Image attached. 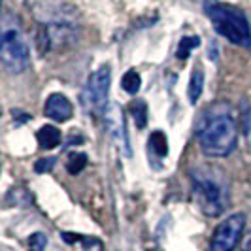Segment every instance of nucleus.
<instances>
[{"label": "nucleus", "mask_w": 251, "mask_h": 251, "mask_svg": "<svg viewBox=\"0 0 251 251\" xmlns=\"http://www.w3.org/2000/svg\"><path fill=\"white\" fill-rule=\"evenodd\" d=\"M191 185L193 199L204 215L217 217L228 208V179L221 170L214 166H199L191 172Z\"/></svg>", "instance_id": "nucleus-1"}, {"label": "nucleus", "mask_w": 251, "mask_h": 251, "mask_svg": "<svg viewBox=\"0 0 251 251\" xmlns=\"http://www.w3.org/2000/svg\"><path fill=\"white\" fill-rule=\"evenodd\" d=\"M238 142V126L228 113L212 115L199 130L201 150L210 157H226L230 155Z\"/></svg>", "instance_id": "nucleus-2"}, {"label": "nucleus", "mask_w": 251, "mask_h": 251, "mask_svg": "<svg viewBox=\"0 0 251 251\" xmlns=\"http://www.w3.org/2000/svg\"><path fill=\"white\" fill-rule=\"evenodd\" d=\"M204 10L214 28L221 36L236 46L251 48V26L244 12H240L234 6H226L219 2H206Z\"/></svg>", "instance_id": "nucleus-3"}, {"label": "nucleus", "mask_w": 251, "mask_h": 251, "mask_svg": "<svg viewBox=\"0 0 251 251\" xmlns=\"http://www.w3.org/2000/svg\"><path fill=\"white\" fill-rule=\"evenodd\" d=\"M0 59L8 72L21 74L28 68L30 63V51L25 36L19 25L10 19V15H4L2 19V34H0Z\"/></svg>", "instance_id": "nucleus-4"}, {"label": "nucleus", "mask_w": 251, "mask_h": 251, "mask_svg": "<svg viewBox=\"0 0 251 251\" xmlns=\"http://www.w3.org/2000/svg\"><path fill=\"white\" fill-rule=\"evenodd\" d=\"M110 81L112 72L108 64H102L97 72L89 77L87 87H85V106L93 115L102 117L108 112V95H110Z\"/></svg>", "instance_id": "nucleus-5"}, {"label": "nucleus", "mask_w": 251, "mask_h": 251, "mask_svg": "<svg viewBox=\"0 0 251 251\" xmlns=\"http://www.w3.org/2000/svg\"><path fill=\"white\" fill-rule=\"evenodd\" d=\"M244 228H246V215H228L225 221L217 225L206 251H234L244 236Z\"/></svg>", "instance_id": "nucleus-6"}, {"label": "nucleus", "mask_w": 251, "mask_h": 251, "mask_svg": "<svg viewBox=\"0 0 251 251\" xmlns=\"http://www.w3.org/2000/svg\"><path fill=\"white\" fill-rule=\"evenodd\" d=\"M104 117H106L108 132L112 134V140L115 142V146L119 148V151H123V155L130 157V144H128V136H126V123L123 110L117 104H112Z\"/></svg>", "instance_id": "nucleus-7"}, {"label": "nucleus", "mask_w": 251, "mask_h": 251, "mask_svg": "<svg viewBox=\"0 0 251 251\" xmlns=\"http://www.w3.org/2000/svg\"><path fill=\"white\" fill-rule=\"evenodd\" d=\"M72 104L70 100L61 95V93H53L48 97V100L44 104V113H46V117H50L53 121H59V123H64V121H68L70 117H72Z\"/></svg>", "instance_id": "nucleus-8"}, {"label": "nucleus", "mask_w": 251, "mask_h": 251, "mask_svg": "<svg viewBox=\"0 0 251 251\" xmlns=\"http://www.w3.org/2000/svg\"><path fill=\"white\" fill-rule=\"evenodd\" d=\"M36 138L42 150H53V148H57L61 144L63 136H61V130L59 128H55L53 125H46L38 130Z\"/></svg>", "instance_id": "nucleus-9"}, {"label": "nucleus", "mask_w": 251, "mask_h": 251, "mask_svg": "<svg viewBox=\"0 0 251 251\" xmlns=\"http://www.w3.org/2000/svg\"><path fill=\"white\" fill-rule=\"evenodd\" d=\"M202 87H204V72H202L201 66H195L193 68V74L189 79V102L191 104H197L202 95Z\"/></svg>", "instance_id": "nucleus-10"}, {"label": "nucleus", "mask_w": 251, "mask_h": 251, "mask_svg": "<svg viewBox=\"0 0 251 251\" xmlns=\"http://www.w3.org/2000/svg\"><path fill=\"white\" fill-rule=\"evenodd\" d=\"M148 148H150L151 153H155L161 159L168 155V142H166V136H164L161 130H155L151 134L150 140H148Z\"/></svg>", "instance_id": "nucleus-11"}, {"label": "nucleus", "mask_w": 251, "mask_h": 251, "mask_svg": "<svg viewBox=\"0 0 251 251\" xmlns=\"http://www.w3.org/2000/svg\"><path fill=\"white\" fill-rule=\"evenodd\" d=\"M121 87L125 89L128 95H136L138 93V89L142 87V77L136 70H128L125 75H123V79H121Z\"/></svg>", "instance_id": "nucleus-12"}, {"label": "nucleus", "mask_w": 251, "mask_h": 251, "mask_svg": "<svg viewBox=\"0 0 251 251\" xmlns=\"http://www.w3.org/2000/svg\"><path fill=\"white\" fill-rule=\"evenodd\" d=\"M130 113H132L136 125H138L140 128H144L146 123H148V104L144 100H134L130 104Z\"/></svg>", "instance_id": "nucleus-13"}, {"label": "nucleus", "mask_w": 251, "mask_h": 251, "mask_svg": "<svg viewBox=\"0 0 251 251\" xmlns=\"http://www.w3.org/2000/svg\"><path fill=\"white\" fill-rule=\"evenodd\" d=\"M199 44H201V40H199L197 36L181 38L179 48H177V59H179V61H185V59L189 57V53L195 50V48H199Z\"/></svg>", "instance_id": "nucleus-14"}, {"label": "nucleus", "mask_w": 251, "mask_h": 251, "mask_svg": "<svg viewBox=\"0 0 251 251\" xmlns=\"http://www.w3.org/2000/svg\"><path fill=\"white\" fill-rule=\"evenodd\" d=\"M85 164H87V155H85V153H72V155L68 157L66 168H68L70 174H79V172L85 168Z\"/></svg>", "instance_id": "nucleus-15"}, {"label": "nucleus", "mask_w": 251, "mask_h": 251, "mask_svg": "<svg viewBox=\"0 0 251 251\" xmlns=\"http://www.w3.org/2000/svg\"><path fill=\"white\" fill-rule=\"evenodd\" d=\"M46 246H48V238L42 232H36L28 238V251H46Z\"/></svg>", "instance_id": "nucleus-16"}, {"label": "nucleus", "mask_w": 251, "mask_h": 251, "mask_svg": "<svg viewBox=\"0 0 251 251\" xmlns=\"http://www.w3.org/2000/svg\"><path fill=\"white\" fill-rule=\"evenodd\" d=\"M55 163H57V161H55L53 157H48V159H40V161L36 163V166H34V170H36V172H40V174H44V172H50Z\"/></svg>", "instance_id": "nucleus-17"}, {"label": "nucleus", "mask_w": 251, "mask_h": 251, "mask_svg": "<svg viewBox=\"0 0 251 251\" xmlns=\"http://www.w3.org/2000/svg\"><path fill=\"white\" fill-rule=\"evenodd\" d=\"M242 251H251V230L242 238Z\"/></svg>", "instance_id": "nucleus-18"}, {"label": "nucleus", "mask_w": 251, "mask_h": 251, "mask_svg": "<svg viewBox=\"0 0 251 251\" xmlns=\"http://www.w3.org/2000/svg\"><path fill=\"white\" fill-rule=\"evenodd\" d=\"M246 132H248V140L251 144V112L246 115Z\"/></svg>", "instance_id": "nucleus-19"}, {"label": "nucleus", "mask_w": 251, "mask_h": 251, "mask_svg": "<svg viewBox=\"0 0 251 251\" xmlns=\"http://www.w3.org/2000/svg\"><path fill=\"white\" fill-rule=\"evenodd\" d=\"M151 251H161V250H151Z\"/></svg>", "instance_id": "nucleus-20"}]
</instances>
